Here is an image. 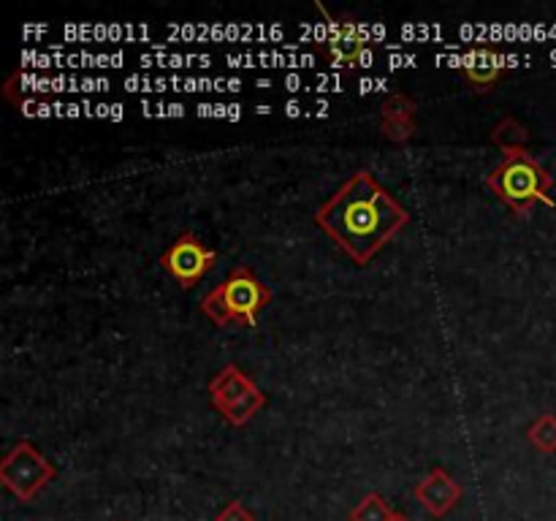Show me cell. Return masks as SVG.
I'll return each instance as SVG.
<instances>
[{
  "mask_svg": "<svg viewBox=\"0 0 556 521\" xmlns=\"http://www.w3.org/2000/svg\"><path fill=\"white\" fill-rule=\"evenodd\" d=\"M416 499L424 505V510H427L429 516L445 519V516L459 505L462 486L456 483V478H451L448 470L434 467L427 478H421V481L416 483Z\"/></svg>",
  "mask_w": 556,
  "mask_h": 521,
  "instance_id": "cell-8",
  "label": "cell"
},
{
  "mask_svg": "<svg viewBox=\"0 0 556 521\" xmlns=\"http://www.w3.org/2000/svg\"><path fill=\"white\" fill-rule=\"evenodd\" d=\"M489 139H492V144H497L505 155H514V152L527 150V144H530L532 136H530V130H527L525 123H519L516 117H505L494 125V130Z\"/></svg>",
  "mask_w": 556,
  "mask_h": 521,
  "instance_id": "cell-11",
  "label": "cell"
},
{
  "mask_svg": "<svg viewBox=\"0 0 556 521\" xmlns=\"http://www.w3.org/2000/svg\"><path fill=\"white\" fill-rule=\"evenodd\" d=\"M326 49H329L331 60L337 65H367L372 63V49H369L367 36L356 20L351 16H340V20L329 22V38H326Z\"/></svg>",
  "mask_w": 556,
  "mask_h": 521,
  "instance_id": "cell-7",
  "label": "cell"
},
{
  "mask_svg": "<svg viewBox=\"0 0 556 521\" xmlns=\"http://www.w3.org/2000/svg\"><path fill=\"white\" fill-rule=\"evenodd\" d=\"M269 302V285L261 282L250 266H237L220 285H215L201 298V313L217 326L242 323L253 329L258 323L261 309Z\"/></svg>",
  "mask_w": 556,
  "mask_h": 521,
  "instance_id": "cell-3",
  "label": "cell"
},
{
  "mask_svg": "<svg viewBox=\"0 0 556 521\" xmlns=\"http://www.w3.org/2000/svg\"><path fill=\"white\" fill-rule=\"evenodd\" d=\"M210 402L231 427L253 421L266 405V394L237 364H226L210 383Z\"/></svg>",
  "mask_w": 556,
  "mask_h": 521,
  "instance_id": "cell-4",
  "label": "cell"
},
{
  "mask_svg": "<svg viewBox=\"0 0 556 521\" xmlns=\"http://www.w3.org/2000/svg\"><path fill=\"white\" fill-rule=\"evenodd\" d=\"M394 519V510L389 508L383 497L378 492H369L367 497L358 499L356 508L351 510V521H391Z\"/></svg>",
  "mask_w": 556,
  "mask_h": 521,
  "instance_id": "cell-13",
  "label": "cell"
},
{
  "mask_svg": "<svg viewBox=\"0 0 556 521\" xmlns=\"http://www.w3.org/2000/svg\"><path fill=\"white\" fill-rule=\"evenodd\" d=\"M486 185L519 217L530 215L532 206L541 204V201L546 206H556V201L548 195L554 188V177L527 150L505 155L503 163H497L492 168V174L486 177Z\"/></svg>",
  "mask_w": 556,
  "mask_h": 521,
  "instance_id": "cell-2",
  "label": "cell"
},
{
  "mask_svg": "<svg viewBox=\"0 0 556 521\" xmlns=\"http://www.w3.org/2000/svg\"><path fill=\"white\" fill-rule=\"evenodd\" d=\"M215 521H255V516L248 505L239 503V499H231V503L215 516Z\"/></svg>",
  "mask_w": 556,
  "mask_h": 521,
  "instance_id": "cell-14",
  "label": "cell"
},
{
  "mask_svg": "<svg viewBox=\"0 0 556 521\" xmlns=\"http://www.w3.org/2000/svg\"><path fill=\"white\" fill-rule=\"evenodd\" d=\"M217 264V253L206 247L193 231H185L161 255V266L179 288H193Z\"/></svg>",
  "mask_w": 556,
  "mask_h": 521,
  "instance_id": "cell-6",
  "label": "cell"
},
{
  "mask_svg": "<svg viewBox=\"0 0 556 521\" xmlns=\"http://www.w3.org/2000/svg\"><path fill=\"white\" fill-rule=\"evenodd\" d=\"M315 223L337 247L364 266L410 223V215L375 174L356 171L315 212Z\"/></svg>",
  "mask_w": 556,
  "mask_h": 521,
  "instance_id": "cell-1",
  "label": "cell"
},
{
  "mask_svg": "<svg viewBox=\"0 0 556 521\" xmlns=\"http://www.w3.org/2000/svg\"><path fill=\"white\" fill-rule=\"evenodd\" d=\"M391 521H410V519H407L405 513H394V519H391Z\"/></svg>",
  "mask_w": 556,
  "mask_h": 521,
  "instance_id": "cell-15",
  "label": "cell"
},
{
  "mask_svg": "<svg viewBox=\"0 0 556 521\" xmlns=\"http://www.w3.org/2000/svg\"><path fill=\"white\" fill-rule=\"evenodd\" d=\"M462 71H465L467 81H472L476 90H483V92L492 90V87L505 76L503 60H500V54L494 52L492 47L472 49L470 58H467L465 65H462Z\"/></svg>",
  "mask_w": 556,
  "mask_h": 521,
  "instance_id": "cell-10",
  "label": "cell"
},
{
  "mask_svg": "<svg viewBox=\"0 0 556 521\" xmlns=\"http://www.w3.org/2000/svg\"><path fill=\"white\" fill-rule=\"evenodd\" d=\"M52 478L54 465L30 440H20L0 461V483L22 503H30Z\"/></svg>",
  "mask_w": 556,
  "mask_h": 521,
  "instance_id": "cell-5",
  "label": "cell"
},
{
  "mask_svg": "<svg viewBox=\"0 0 556 521\" xmlns=\"http://www.w3.org/2000/svg\"><path fill=\"white\" fill-rule=\"evenodd\" d=\"M527 440L532 443V448L541 450V454H556V416L554 412H543L535 421L527 427Z\"/></svg>",
  "mask_w": 556,
  "mask_h": 521,
  "instance_id": "cell-12",
  "label": "cell"
},
{
  "mask_svg": "<svg viewBox=\"0 0 556 521\" xmlns=\"http://www.w3.org/2000/svg\"><path fill=\"white\" fill-rule=\"evenodd\" d=\"M380 130L383 139L394 144H405L416 136V101L407 98L405 92H394L380 106Z\"/></svg>",
  "mask_w": 556,
  "mask_h": 521,
  "instance_id": "cell-9",
  "label": "cell"
}]
</instances>
